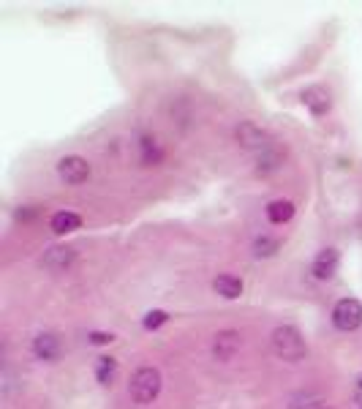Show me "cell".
Instances as JSON below:
<instances>
[{
  "instance_id": "obj_1",
  "label": "cell",
  "mask_w": 362,
  "mask_h": 409,
  "mask_svg": "<svg viewBox=\"0 0 362 409\" xmlns=\"http://www.w3.org/2000/svg\"><path fill=\"white\" fill-rule=\"evenodd\" d=\"M270 349L273 355L283 360V363H300L308 358V344L305 336L300 333V327L294 325H278L270 333Z\"/></svg>"
},
{
  "instance_id": "obj_2",
  "label": "cell",
  "mask_w": 362,
  "mask_h": 409,
  "mask_svg": "<svg viewBox=\"0 0 362 409\" xmlns=\"http://www.w3.org/2000/svg\"><path fill=\"white\" fill-rule=\"evenodd\" d=\"M161 390H163V374L156 366H139L131 374V379H128V396L139 407H150L153 401H158Z\"/></svg>"
},
{
  "instance_id": "obj_3",
  "label": "cell",
  "mask_w": 362,
  "mask_h": 409,
  "mask_svg": "<svg viewBox=\"0 0 362 409\" xmlns=\"http://www.w3.org/2000/svg\"><path fill=\"white\" fill-rule=\"evenodd\" d=\"M55 172H58V181L65 188H82L93 175V164L80 153H65L55 164Z\"/></svg>"
},
{
  "instance_id": "obj_4",
  "label": "cell",
  "mask_w": 362,
  "mask_h": 409,
  "mask_svg": "<svg viewBox=\"0 0 362 409\" xmlns=\"http://www.w3.org/2000/svg\"><path fill=\"white\" fill-rule=\"evenodd\" d=\"M300 104L313 121H324V118L332 115L335 99H332V90H330L327 85L313 82V85H305L300 90Z\"/></svg>"
},
{
  "instance_id": "obj_5",
  "label": "cell",
  "mask_w": 362,
  "mask_h": 409,
  "mask_svg": "<svg viewBox=\"0 0 362 409\" xmlns=\"http://www.w3.org/2000/svg\"><path fill=\"white\" fill-rule=\"evenodd\" d=\"M330 325L338 333H357L362 327V300L354 295H346L341 300H335V306L330 311Z\"/></svg>"
},
{
  "instance_id": "obj_6",
  "label": "cell",
  "mask_w": 362,
  "mask_h": 409,
  "mask_svg": "<svg viewBox=\"0 0 362 409\" xmlns=\"http://www.w3.org/2000/svg\"><path fill=\"white\" fill-rule=\"evenodd\" d=\"M341 273V251L335 245H324L313 254L311 265H308V279L316 284H330L335 281V276Z\"/></svg>"
},
{
  "instance_id": "obj_7",
  "label": "cell",
  "mask_w": 362,
  "mask_h": 409,
  "mask_svg": "<svg viewBox=\"0 0 362 409\" xmlns=\"http://www.w3.org/2000/svg\"><path fill=\"white\" fill-rule=\"evenodd\" d=\"M30 355L46 363V366H55L65 355V344H63V336L58 330H39L33 338H30Z\"/></svg>"
},
{
  "instance_id": "obj_8",
  "label": "cell",
  "mask_w": 362,
  "mask_h": 409,
  "mask_svg": "<svg viewBox=\"0 0 362 409\" xmlns=\"http://www.w3.org/2000/svg\"><path fill=\"white\" fill-rule=\"evenodd\" d=\"M134 153L142 169H158L166 164V147L153 131H139L134 140Z\"/></svg>"
},
{
  "instance_id": "obj_9",
  "label": "cell",
  "mask_w": 362,
  "mask_h": 409,
  "mask_svg": "<svg viewBox=\"0 0 362 409\" xmlns=\"http://www.w3.org/2000/svg\"><path fill=\"white\" fill-rule=\"evenodd\" d=\"M232 137H235V142L240 150H248V153H262L264 147H270L273 145V137H270V131L259 126L256 121H240L235 126V131H232Z\"/></svg>"
},
{
  "instance_id": "obj_10",
  "label": "cell",
  "mask_w": 362,
  "mask_h": 409,
  "mask_svg": "<svg viewBox=\"0 0 362 409\" xmlns=\"http://www.w3.org/2000/svg\"><path fill=\"white\" fill-rule=\"evenodd\" d=\"M242 349V333L237 327H221L213 333V341H210V355L213 360L218 363H232Z\"/></svg>"
},
{
  "instance_id": "obj_11",
  "label": "cell",
  "mask_w": 362,
  "mask_h": 409,
  "mask_svg": "<svg viewBox=\"0 0 362 409\" xmlns=\"http://www.w3.org/2000/svg\"><path fill=\"white\" fill-rule=\"evenodd\" d=\"M74 262H77V248H74V245H65V243H55V245H49V248H44L39 265L44 267L46 273H65Z\"/></svg>"
},
{
  "instance_id": "obj_12",
  "label": "cell",
  "mask_w": 362,
  "mask_h": 409,
  "mask_svg": "<svg viewBox=\"0 0 362 409\" xmlns=\"http://www.w3.org/2000/svg\"><path fill=\"white\" fill-rule=\"evenodd\" d=\"M283 161H286V147L273 142L270 147H264L262 153L254 156V175L256 178H270L278 169H283Z\"/></svg>"
},
{
  "instance_id": "obj_13",
  "label": "cell",
  "mask_w": 362,
  "mask_h": 409,
  "mask_svg": "<svg viewBox=\"0 0 362 409\" xmlns=\"http://www.w3.org/2000/svg\"><path fill=\"white\" fill-rule=\"evenodd\" d=\"M82 226H85V219H82L77 210H71V207H61V210H55V213L46 219V229H49L55 238H68V235L80 232Z\"/></svg>"
},
{
  "instance_id": "obj_14",
  "label": "cell",
  "mask_w": 362,
  "mask_h": 409,
  "mask_svg": "<svg viewBox=\"0 0 362 409\" xmlns=\"http://www.w3.org/2000/svg\"><path fill=\"white\" fill-rule=\"evenodd\" d=\"M297 216V202L289 200V197H275L264 204V219L270 226H286L294 221Z\"/></svg>"
},
{
  "instance_id": "obj_15",
  "label": "cell",
  "mask_w": 362,
  "mask_h": 409,
  "mask_svg": "<svg viewBox=\"0 0 362 409\" xmlns=\"http://www.w3.org/2000/svg\"><path fill=\"white\" fill-rule=\"evenodd\" d=\"M213 292L221 300H240L242 292H245V281H242V276H237V273L223 270L218 276H213Z\"/></svg>"
},
{
  "instance_id": "obj_16",
  "label": "cell",
  "mask_w": 362,
  "mask_h": 409,
  "mask_svg": "<svg viewBox=\"0 0 362 409\" xmlns=\"http://www.w3.org/2000/svg\"><path fill=\"white\" fill-rule=\"evenodd\" d=\"M120 377V360L112 355H99L93 360V379L99 388H112Z\"/></svg>"
},
{
  "instance_id": "obj_17",
  "label": "cell",
  "mask_w": 362,
  "mask_h": 409,
  "mask_svg": "<svg viewBox=\"0 0 362 409\" xmlns=\"http://www.w3.org/2000/svg\"><path fill=\"white\" fill-rule=\"evenodd\" d=\"M283 248V240L278 235H273V232H262V235H256L254 238V243H251V257L254 260H273V257H278V251Z\"/></svg>"
},
{
  "instance_id": "obj_18",
  "label": "cell",
  "mask_w": 362,
  "mask_h": 409,
  "mask_svg": "<svg viewBox=\"0 0 362 409\" xmlns=\"http://www.w3.org/2000/svg\"><path fill=\"white\" fill-rule=\"evenodd\" d=\"M172 322V314L166 311V308H150V311H144V317H142V327L147 330V333H158L161 327H166Z\"/></svg>"
},
{
  "instance_id": "obj_19",
  "label": "cell",
  "mask_w": 362,
  "mask_h": 409,
  "mask_svg": "<svg viewBox=\"0 0 362 409\" xmlns=\"http://www.w3.org/2000/svg\"><path fill=\"white\" fill-rule=\"evenodd\" d=\"M85 341H87L90 347H112V344L118 341V336H115L112 330L93 327V330H87V333H85Z\"/></svg>"
},
{
  "instance_id": "obj_20",
  "label": "cell",
  "mask_w": 362,
  "mask_h": 409,
  "mask_svg": "<svg viewBox=\"0 0 362 409\" xmlns=\"http://www.w3.org/2000/svg\"><path fill=\"white\" fill-rule=\"evenodd\" d=\"M41 213V204H20L14 207V221H22V224H30L36 221Z\"/></svg>"
},
{
  "instance_id": "obj_21",
  "label": "cell",
  "mask_w": 362,
  "mask_h": 409,
  "mask_svg": "<svg viewBox=\"0 0 362 409\" xmlns=\"http://www.w3.org/2000/svg\"><path fill=\"white\" fill-rule=\"evenodd\" d=\"M322 398L319 396H311V393H302V396H297L292 404H289V409H322Z\"/></svg>"
},
{
  "instance_id": "obj_22",
  "label": "cell",
  "mask_w": 362,
  "mask_h": 409,
  "mask_svg": "<svg viewBox=\"0 0 362 409\" xmlns=\"http://www.w3.org/2000/svg\"><path fill=\"white\" fill-rule=\"evenodd\" d=\"M357 388L362 390V374H360V379H357Z\"/></svg>"
},
{
  "instance_id": "obj_23",
  "label": "cell",
  "mask_w": 362,
  "mask_h": 409,
  "mask_svg": "<svg viewBox=\"0 0 362 409\" xmlns=\"http://www.w3.org/2000/svg\"><path fill=\"white\" fill-rule=\"evenodd\" d=\"M322 409H332V407H322Z\"/></svg>"
}]
</instances>
